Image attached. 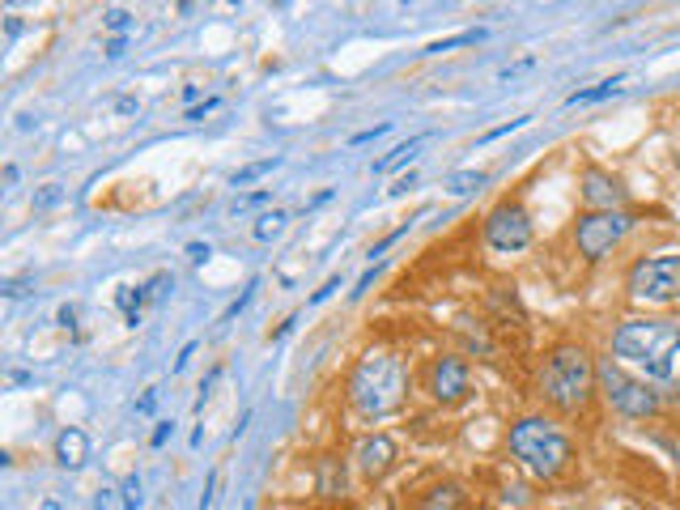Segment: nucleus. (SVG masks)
<instances>
[{
    "mask_svg": "<svg viewBox=\"0 0 680 510\" xmlns=\"http://www.w3.org/2000/svg\"><path fill=\"white\" fill-rule=\"evenodd\" d=\"M319 493H323V498L345 493V468H340L336 459H323V464H319Z\"/></svg>",
    "mask_w": 680,
    "mask_h": 510,
    "instance_id": "obj_15",
    "label": "nucleus"
},
{
    "mask_svg": "<svg viewBox=\"0 0 680 510\" xmlns=\"http://www.w3.org/2000/svg\"><path fill=\"white\" fill-rule=\"evenodd\" d=\"M634 226H638V217L625 213V209H617V213H578L574 247H578V255H583L587 264H600L604 255H612L621 247V238Z\"/></svg>",
    "mask_w": 680,
    "mask_h": 510,
    "instance_id": "obj_6",
    "label": "nucleus"
},
{
    "mask_svg": "<svg viewBox=\"0 0 680 510\" xmlns=\"http://www.w3.org/2000/svg\"><path fill=\"white\" fill-rule=\"evenodd\" d=\"M617 90H621V77H608V81L595 85V90H578V94H570V107H578V102H600V98L617 94Z\"/></svg>",
    "mask_w": 680,
    "mask_h": 510,
    "instance_id": "obj_19",
    "label": "nucleus"
},
{
    "mask_svg": "<svg viewBox=\"0 0 680 510\" xmlns=\"http://www.w3.org/2000/svg\"><path fill=\"white\" fill-rule=\"evenodd\" d=\"M187 255H192V264H204L213 255V247L209 243H192V247H187Z\"/></svg>",
    "mask_w": 680,
    "mask_h": 510,
    "instance_id": "obj_24",
    "label": "nucleus"
},
{
    "mask_svg": "<svg viewBox=\"0 0 680 510\" xmlns=\"http://www.w3.org/2000/svg\"><path fill=\"white\" fill-rule=\"evenodd\" d=\"M353 459H357V472H362L366 481H383V476L396 468L400 447H396V442H391L387 434H366L362 442H357Z\"/></svg>",
    "mask_w": 680,
    "mask_h": 510,
    "instance_id": "obj_11",
    "label": "nucleus"
},
{
    "mask_svg": "<svg viewBox=\"0 0 680 510\" xmlns=\"http://www.w3.org/2000/svg\"><path fill=\"white\" fill-rule=\"evenodd\" d=\"M485 179H489L485 170H459V175L447 179V192H451V196H468V192H476V187H481Z\"/></svg>",
    "mask_w": 680,
    "mask_h": 510,
    "instance_id": "obj_16",
    "label": "nucleus"
},
{
    "mask_svg": "<svg viewBox=\"0 0 680 510\" xmlns=\"http://www.w3.org/2000/svg\"><path fill=\"white\" fill-rule=\"evenodd\" d=\"M468 506V493L459 489L455 481H442L434 489H425L417 498V510H464Z\"/></svg>",
    "mask_w": 680,
    "mask_h": 510,
    "instance_id": "obj_13",
    "label": "nucleus"
},
{
    "mask_svg": "<svg viewBox=\"0 0 680 510\" xmlns=\"http://www.w3.org/2000/svg\"><path fill=\"white\" fill-rule=\"evenodd\" d=\"M247 510H251V506H247Z\"/></svg>",
    "mask_w": 680,
    "mask_h": 510,
    "instance_id": "obj_35",
    "label": "nucleus"
},
{
    "mask_svg": "<svg viewBox=\"0 0 680 510\" xmlns=\"http://www.w3.org/2000/svg\"><path fill=\"white\" fill-rule=\"evenodd\" d=\"M404 400H408V370H404L400 357L370 353L357 362L353 379H349V404L357 408V413L379 421V417L400 413Z\"/></svg>",
    "mask_w": 680,
    "mask_h": 510,
    "instance_id": "obj_3",
    "label": "nucleus"
},
{
    "mask_svg": "<svg viewBox=\"0 0 680 510\" xmlns=\"http://www.w3.org/2000/svg\"><path fill=\"white\" fill-rule=\"evenodd\" d=\"M680 357V323L672 319H625L612 332V362H629L651 379H672Z\"/></svg>",
    "mask_w": 680,
    "mask_h": 510,
    "instance_id": "obj_1",
    "label": "nucleus"
},
{
    "mask_svg": "<svg viewBox=\"0 0 680 510\" xmlns=\"http://www.w3.org/2000/svg\"><path fill=\"white\" fill-rule=\"evenodd\" d=\"M60 328H73V319H77V306H60Z\"/></svg>",
    "mask_w": 680,
    "mask_h": 510,
    "instance_id": "obj_27",
    "label": "nucleus"
},
{
    "mask_svg": "<svg viewBox=\"0 0 680 510\" xmlns=\"http://www.w3.org/2000/svg\"><path fill=\"white\" fill-rule=\"evenodd\" d=\"M34 510H60V502H56V498H43V502L34 506Z\"/></svg>",
    "mask_w": 680,
    "mask_h": 510,
    "instance_id": "obj_33",
    "label": "nucleus"
},
{
    "mask_svg": "<svg viewBox=\"0 0 680 510\" xmlns=\"http://www.w3.org/2000/svg\"><path fill=\"white\" fill-rule=\"evenodd\" d=\"M383 132H387V124L370 128V132H357V136H353V145H366V141H374V136H383Z\"/></svg>",
    "mask_w": 680,
    "mask_h": 510,
    "instance_id": "obj_26",
    "label": "nucleus"
},
{
    "mask_svg": "<svg viewBox=\"0 0 680 510\" xmlns=\"http://www.w3.org/2000/svg\"><path fill=\"white\" fill-rule=\"evenodd\" d=\"M468 391H472V374H468L464 357H455V353L434 357V366H430V396L438 404H459V400H468Z\"/></svg>",
    "mask_w": 680,
    "mask_h": 510,
    "instance_id": "obj_10",
    "label": "nucleus"
},
{
    "mask_svg": "<svg viewBox=\"0 0 680 510\" xmlns=\"http://www.w3.org/2000/svg\"><path fill=\"white\" fill-rule=\"evenodd\" d=\"M166 434H170V425H158V430H153V447H162Z\"/></svg>",
    "mask_w": 680,
    "mask_h": 510,
    "instance_id": "obj_32",
    "label": "nucleus"
},
{
    "mask_svg": "<svg viewBox=\"0 0 680 510\" xmlns=\"http://www.w3.org/2000/svg\"><path fill=\"white\" fill-rule=\"evenodd\" d=\"M425 141H430V136H425V132H421V136H408V141H404V145H396V149H391V153H387V158H383V162H374V175H387V170H396V166H404V162H408V158H413V153H417V149H421Z\"/></svg>",
    "mask_w": 680,
    "mask_h": 510,
    "instance_id": "obj_14",
    "label": "nucleus"
},
{
    "mask_svg": "<svg viewBox=\"0 0 680 510\" xmlns=\"http://www.w3.org/2000/svg\"><path fill=\"white\" fill-rule=\"evenodd\" d=\"M485 243L502 255H515L532 247V217L519 200H502L485 213Z\"/></svg>",
    "mask_w": 680,
    "mask_h": 510,
    "instance_id": "obj_8",
    "label": "nucleus"
},
{
    "mask_svg": "<svg viewBox=\"0 0 680 510\" xmlns=\"http://www.w3.org/2000/svg\"><path fill=\"white\" fill-rule=\"evenodd\" d=\"M56 464L64 472H81L90 464V434L77 430V425H68V430L56 434Z\"/></svg>",
    "mask_w": 680,
    "mask_h": 510,
    "instance_id": "obj_12",
    "label": "nucleus"
},
{
    "mask_svg": "<svg viewBox=\"0 0 680 510\" xmlns=\"http://www.w3.org/2000/svg\"><path fill=\"white\" fill-rule=\"evenodd\" d=\"M102 22H107V30H128V9H107Z\"/></svg>",
    "mask_w": 680,
    "mask_h": 510,
    "instance_id": "obj_22",
    "label": "nucleus"
},
{
    "mask_svg": "<svg viewBox=\"0 0 680 510\" xmlns=\"http://www.w3.org/2000/svg\"><path fill=\"white\" fill-rule=\"evenodd\" d=\"M124 506H128V510H136V506H141V481H136V476H132V481L124 485Z\"/></svg>",
    "mask_w": 680,
    "mask_h": 510,
    "instance_id": "obj_23",
    "label": "nucleus"
},
{
    "mask_svg": "<svg viewBox=\"0 0 680 510\" xmlns=\"http://www.w3.org/2000/svg\"><path fill=\"white\" fill-rule=\"evenodd\" d=\"M281 166V158H264V162H251V166H243V170H234V187H247V183H255V179H264L268 170H277Z\"/></svg>",
    "mask_w": 680,
    "mask_h": 510,
    "instance_id": "obj_18",
    "label": "nucleus"
},
{
    "mask_svg": "<svg viewBox=\"0 0 680 510\" xmlns=\"http://www.w3.org/2000/svg\"><path fill=\"white\" fill-rule=\"evenodd\" d=\"M64 200V187L60 183H43L39 192H34V209H51V204Z\"/></svg>",
    "mask_w": 680,
    "mask_h": 510,
    "instance_id": "obj_20",
    "label": "nucleus"
},
{
    "mask_svg": "<svg viewBox=\"0 0 680 510\" xmlns=\"http://www.w3.org/2000/svg\"><path fill=\"white\" fill-rule=\"evenodd\" d=\"M600 396L612 404V413H621L629 421L659 413V391L651 383L634 379V374H625L617 362H600Z\"/></svg>",
    "mask_w": 680,
    "mask_h": 510,
    "instance_id": "obj_7",
    "label": "nucleus"
},
{
    "mask_svg": "<svg viewBox=\"0 0 680 510\" xmlns=\"http://www.w3.org/2000/svg\"><path fill=\"white\" fill-rule=\"evenodd\" d=\"M510 455L519 459V464L540 476V481H557L561 472L574 464V442L566 430H557L549 417H523L510 425Z\"/></svg>",
    "mask_w": 680,
    "mask_h": 510,
    "instance_id": "obj_4",
    "label": "nucleus"
},
{
    "mask_svg": "<svg viewBox=\"0 0 680 510\" xmlns=\"http://www.w3.org/2000/svg\"><path fill=\"white\" fill-rule=\"evenodd\" d=\"M209 111H217V98H204V107H192V111H187V119H204Z\"/></svg>",
    "mask_w": 680,
    "mask_h": 510,
    "instance_id": "obj_25",
    "label": "nucleus"
},
{
    "mask_svg": "<svg viewBox=\"0 0 680 510\" xmlns=\"http://www.w3.org/2000/svg\"><path fill=\"white\" fill-rule=\"evenodd\" d=\"M285 226H289V213L272 209V213H264L260 221H255V238H260V243H268V238H277Z\"/></svg>",
    "mask_w": 680,
    "mask_h": 510,
    "instance_id": "obj_17",
    "label": "nucleus"
},
{
    "mask_svg": "<svg viewBox=\"0 0 680 510\" xmlns=\"http://www.w3.org/2000/svg\"><path fill=\"white\" fill-rule=\"evenodd\" d=\"M213 489H217V476H209V481H204V498H200V510H209V502H213Z\"/></svg>",
    "mask_w": 680,
    "mask_h": 510,
    "instance_id": "obj_28",
    "label": "nucleus"
},
{
    "mask_svg": "<svg viewBox=\"0 0 680 510\" xmlns=\"http://www.w3.org/2000/svg\"><path fill=\"white\" fill-rule=\"evenodd\" d=\"M481 39V30H468V34H455V39H442V43H430L425 51H451V47H459V43H476Z\"/></svg>",
    "mask_w": 680,
    "mask_h": 510,
    "instance_id": "obj_21",
    "label": "nucleus"
},
{
    "mask_svg": "<svg viewBox=\"0 0 680 510\" xmlns=\"http://www.w3.org/2000/svg\"><path fill=\"white\" fill-rule=\"evenodd\" d=\"M621 510H634V506H621Z\"/></svg>",
    "mask_w": 680,
    "mask_h": 510,
    "instance_id": "obj_34",
    "label": "nucleus"
},
{
    "mask_svg": "<svg viewBox=\"0 0 680 510\" xmlns=\"http://www.w3.org/2000/svg\"><path fill=\"white\" fill-rule=\"evenodd\" d=\"M625 289L634 302H651V306H672L680 302V251H663V255H642L629 268Z\"/></svg>",
    "mask_w": 680,
    "mask_h": 510,
    "instance_id": "obj_5",
    "label": "nucleus"
},
{
    "mask_svg": "<svg viewBox=\"0 0 680 510\" xmlns=\"http://www.w3.org/2000/svg\"><path fill=\"white\" fill-rule=\"evenodd\" d=\"M268 200V192H255V196H243L238 200V209H251V204H264Z\"/></svg>",
    "mask_w": 680,
    "mask_h": 510,
    "instance_id": "obj_29",
    "label": "nucleus"
},
{
    "mask_svg": "<svg viewBox=\"0 0 680 510\" xmlns=\"http://www.w3.org/2000/svg\"><path fill=\"white\" fill-rule=\"evenodd\" d=\"M332 289H340V281H336V277H332L328 285H323V289H315V298H311V302H323V298H328V294H332Z\"/></svg>",
    "mask_w": 680,
    "mask_h": 510,
    "instance_id": "obj_30",
    "label": "nucleus"
},
{
    "mask_svg": "<svg viewBox=\"0 0 680 510\" xmlns=\"http://www.w3.org/2000/svg\"><path fill=\"white\" fill-rule=\"evenodd\" d=\"M578 200L587 204V213H617L621 204L629 200V192H625V183L612 175V170L587 166L583 179H578Z\"/></svg>",
    "mask_w": 680,
    "mask_h": 510,
    "instance_id": "obj_9",
    "label": "nucleus"
},
{
    "mask_svg": "<svg viewBox=\"0 0 680 510\" xmlns=\"http://www.w3.org/2000/svg\"><path fill=\"white\" fill-rule=\"evenodd\" d=\"M124 47H128L124 39H111V43H107V56H124Z\"/></svg>",
    "mask_w": 680,
    "mask_h": 510,
    "instance_id": "obj_31",
    "label": "nucleus"
},
{
    "mask_svg": "<svg viewBox=\"0 0 680 510\" xmlns=\"http://www.w3.org/2000/svg\"><path fill=\"white\" fill-rule=\"evenodd\" d=\"M600 391V366L591 362L583 345H557L540 370V396L557 413H583Z\"/></svg>",
    "mask_w": 680,
    "mask_h": 510,
    "instance_id": "obj_2",
    "label": "nucleus"
}]
</instances>
